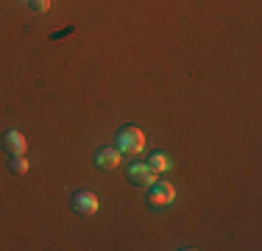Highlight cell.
Returning a JSON list of instances; mask_svg holds the SVG:
<instances>
[{"instance_id":"1","label":"cell","mask_w":262,"mask_h":251,"mask_svg":"<svg viewBox=\"0 0 262 251\" xmlns=\"http://www.w3.org/2000/svg\"><path fill=\"white\" fill-rule=\"evenodd\" d=\"M142 148H145V134H142L137 126H126V129L117 134V151L126 156H137L142 154Z\"/></svg>"},{"instance_id":"2","label":"cell","mask_w":262,"mask_h":251,"mask_svg":"<svg viewBox=\"0 0 262 251\" xmlns=\"http://www.w3.org/2000/svg\"><path fill=\"white\" fill-rule=\"evenodd\" d=\"M73 210L78 212V215H95L98 210H101V201H98V196L95 193H90V190H81V193H76L73 196Z\"/></svg>"},{"instance_id":"3","label":"cell","mask_w":262,"mask_h":251,"mask_svg":"<svg viewBox=\"0 0 262 251\" xmlns=\"http://www.w3.org/2000/svg\"><path fill=\"white\" fill-rule=\"evenodd\" d=\"M151 201L154 206H167L176 201V187L170 184V181H154V190H151Z\"/></svg>"},{"instance_id":"4","label":"cell","mask_w":262,"mask_h":251,"mask_svg":"<svg viewBox=\"0 0 262 251\" xmlns=\"http://www.w3.org/2000/svg\"><path fill=\"white\" fill-rule=\"evenodd\" d=\"M128 179L134 181V184H154V181H157V171H154L148 162H134V165L128 168Z\"/></svg>"},{"instance_id":"5","label":"cell","mask_w":262,"mask_h":251,"mask_svg":"<svg viewBox=\"0 0 262 251\" xmlns=\"http://www.w3.org/2000/svg\"><path fill=\"white\" fill-rule=\"evenodd\" d=\"M3 148L9 151L11 156H23L28 151V140L20 134V131H6L3 134Z\"/></svg>"},{"instance_id":"6","label":"cell","mask_w":262,"mask_h":251,"mask_svg":"<svg viewBox=\"0 0 262 251\" xmlns=\"http://www.w3.org/2000/svg\"><path fill=\"white\" fill-rule=\"evenodd\" d=\"M95 162H98V168H103V171H112V168H117L123 162V154L117 148H101L95 154Z\"/></svg>"},{"instance_id":"7","label":"cell","mask_w":262,"mask_h":251,"mask_svg":"<svg viewBox=\"0 0 262 251\" xmlns=\"http://www.w3.org/2000/svg\"><path fill=\"white\" fill-rule=\"evenodd\" d=\"M148 165H151V168H154V171H157V173H165V171H170V159H167L165 154H154Z\"/></svg>"},{"instance_id":"8","label":"cell","mask_w":262,"mask_h":251,"mask_svg":"<svg viewBox=\"0 0 262 251\" xmlns=\"http://www.w3.org/2000/svg\"><path fill=\"white\" fill-rule=\"evenodd\" d=\"M9 168H11V173H14V176H26V173H28V159H26V154H23V156H14Z\"/></svg>"},{"instance_id":"9","label":"cell","mask_w":262,"mask_h":251,"mask_svg":"<svg viewBox=\"0 0 262 251\" xmlns=\"http://www.w3.org/2000/svg\"><path fill=\"white\" fill-rule=\"evenodd\" d=\"M28 6L34 11H39V14H45V11L51 9V0H28Z\"/></svg>"}]
</instances>
